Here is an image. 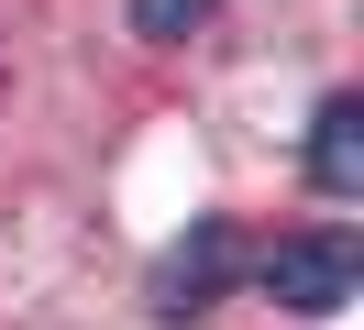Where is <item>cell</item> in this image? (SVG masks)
<instances>
[{"instance_id":"obj_1","label":"cell","mask_w":364,"mask_h":330,"mask_svg":"<svg viewBox=\"0 0 364 330\" xmlns=\"http://www.w3.org/2000/svg\"><path fill=\"white\" fill-rule=\"evenodd\" d=\"M265 297L287 308V319H342L353 308V242L342 231H298L265 253Z\"/></svg>"},{"instance_id":"obj_2","label":"cell","mask_w":364,"mask_h":330,"mask_svg":"<svg viewBox=\"0 0 364 330\" xmlns=\"http://www.w3.org/2000/svg\"><path fill=\"white\" fill-rule=\"evenodd\" d=\"M243 275V242H232V220H199V231L177 242V253L155 264V319H199L221 286Z\"/></svg>"},{"instance_id":"obj_3","label":"cell","mask_w":364,"mask_h":330,"mask_svg":"<svg viewBox=\"0 0 364 330\" xmlns=\"http://www.w3.org/2000/svg\"><path fill=\"white\" fill-rule=\"evenodd\" d=\"M309 187L320 198H364V99H320V121H309Z\"/></svg>"},{"instance_id":"obj_4","label":"cell","mask_w":364,"mask_h":330,"mask_svg":"<svg viewBox=\"0 0 364 330\" xmlns=\"http://www.w3.org/2000/svg\"><path fill=\"white\" fill-rule=\"evenodd\" d=\"M199 22H210V0H133V33L144 44H188Z\"/></svg>"}]
</instances>
